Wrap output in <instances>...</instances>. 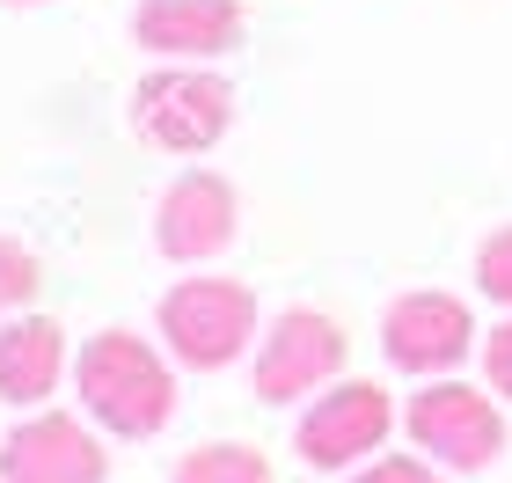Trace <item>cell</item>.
<instances>
[{"instance_id": "cell-1", "label": "cell", "mask_w": 512, "mask_h": 483, "mask_svg": "<svg viewBox=\"0 0 512 483\" xmlns=\"http://www.w3.org/2000/svg\"><path fill=\"white\" fill-rule=\"evenodd\" d=\"M74 388L88 403V418L110 425L118 440H154V432L176 418V374H169V359H161L147 337H132V330L88 337L81 359H74Z\"/></svg>"}, {"instance_id": "cell-2", "label": "cell", "mask_w": 512, "mask_h": 483, "mask_svg": "<svg viewBox=\"0 0 512 483\" xmlns=\"http://www.w3.org/2000/svg\"><path fill=\"white\" fill-rule=\"evenodd\" d=\"M132 125H139V140L161 147V154H205L235 125V88H227L213 66L169 59L132 88Z\"/></svg>"}, {"instance_id": "cell-3", "label": "cell", "mask_w": 512, "mask_h": 483, "mask_svg": "<svg viewBox=\"0 0 512 483\" xmlns=\"http://www.w3.org/2000/svg\"><path fill=\"white\" fill-rule=\"evenodd\" d=\"M161 337L183 366L220 374L256 344V293L242 279H176L161 293Z\"/></svg>"}, {"instance_id": "cell-4", "label": "cell", "mask_w": 512, "mask_h": 483, "mask_svg": "<svg viewBox=\"0 0 512 483\" xmlns=\"http://www.w3.org/2000/svg\"><path fill=\"white\" fill-rule=\"evenodd\" d=\"M410 440L432 454L439 469H461V476H483L505 454V418L498 403L469 381H432L410 396Z\"/></svg>"}, {"instance_id": "cell-5", "label": "cell", "mask_w": 512, "mask_h": 483, "mask_svg": "<svg viewBox=\"0 0 512 483\" xmlns=\"http://www.w3.org/2000/svg\"><path fill=\"white\" fill-rule=\"evenodd\" d=\"M344 366V322L322 308H286L256 344V403H300Z\"/></svg>"}, {"instance_id": "cell-6", "label": "cell", "mask_w": 512, "mask_h": 483, "mask_svg": "<svg viewBox=\"0 0 512 483\" xmlns=\"http://www.w3.org/2000/svg\"><path fill=\"white\" fill-rule=\"evenodd\" d=\"M388 425H395V403H388L381 381H330L308 403L293 447H300L308 469H352V462H366V454L388 440Z\"/></svg>"}, {"instance_id": "cell-7", "label": "cell", "mask_w": 512, "mask_h": 483, "mask_svg": "<svg viewBox=\"0 0 512 483\" xmlns=\"http://www.w3.org/2000/svg\"><path fill=\"white\" fill-rule=\"evenodd\" d=\"M242 235V191L213 169H183L154 205V249L169 264H205Z\"/></svg>"}, {"instance_id": "cell-8", "label": "cell", "mask_w": 512, "mask_h": 483, "mask_svg": "<svg viewBox=\"0 0 512 483\" xmlns=\"http://www.w3.org/2000/svg\"><path fill=\"white\" fill-rule=\"evenodd\" d=\"M469 344H476V315L461 293L417 286L403 301H388V315H381V352L403 374H454L469 359Z\"/></svg>"}, {"instance_id": "cell-9", "label": "cell", "mask_w": 512, "mask_h": 483, "mask_svg": "<svg viewBox=\"0 0 512 483\" xmlns=\"http://www.w3.org/2000/svg\"><path fill=\"white\" fill-rule=\"evenodd\" d=\"M103 476H110V454L66 410H44V418L15 425L8 447H0V483H103Z\"/></svg>"}, {"instance_id": "cell-10", "label": "cell", "mask_w": 512, "mask_h": 483, "mask_svg": "<svg viewBox=\"0 0 512 483\" xmlns=\"http://www.w3.org/2000/svg\"><path fill=\"white\" fill-rule=\"evenodd\" d=\"M132 37L147 44L154 59H220L227 44L242 37V8L235 0H139L132 8Z\"/></svg>"}, {"instance_id": "cell-11", "label": "cell", "mask_w": 512, "mask_h": 483, "mask_svg": "<svg viewBox=\"0 0 512 483\" xmlns=\"http://www.w3.org/2000/svg\"><path fill=\"white\" fill-rule=\"evenodd\" d=\"M66 374V330L52 315H15L0 330V396L8 403H44Z\"/></svg>"}, {"instance_id": "cell-12", "label": "cell", "mask_w": 512, "mask_h": 483, "mask_svg": "<svg viewBox=\"0 0 512 483\" xmlns=\"http://www.w3.org/2000/svg\"><path fill=\"white\" fill-rule=\"evenodd\" d=\"M169 483H271V462H264L249 440H213V447H191V454H183Z\"/></svg>"}, {"instance_id": "cell-13", "label": "cell", "mask_w": 512, "mask_h": 483, "mask_svg": "<svg viewBox=\"0 0 512 483\" xmlns=\"http://www.w3.org/2000/svg\"><path fill=\"white\" fill-rule=\"evenodd\" d=\"M37 279H44V271H37V249H22L15 235H0V315H15L22 301H30Z\"/></svg>"}, {"instance_id": "cell-14", "label": "cell", "mask_w": 512, "mask_h": 483, "mask_svg": "<svg viewBox=\"0 0 512 483\" xmlns=\"http://www.w3.org/2000/svg\"><path fill=\"white\" fill-rule=\"evenodd\" d=\"M476 286L491 293L498 308H512V227L483 235V249H476Z\"/></svg>"}, {"instance_id": "cell-15", "label": "cell", "mask_w": 512, "mask_h": 483, "mask_svg": "<svg viewBox=\"0 0 512 483\" xmlns=\"http://www.w3.org/2000/svg\"><path fill=\"white\" fill-rule=\"evenodd\" d=\"M352 483H447L432 462H417V454H388V462H374V469H359Z\"/></svg>"}, {"instance_id": "cell-16", "label": "cell", "mask_w": 512, "mask_h": 483, "mask_svg": "<svg viewBox=\"0 0 512 483\" xmlns=\"http://www.w3.org/2000/svg\"><path fill=\"white\" fill-rule=\"evenodd\" d=\"M483 374H491V388L512 403V322H498V330L483 337Z\"/></svg>"}, {"instance_id": "cell-17", "label": "cell", "mask_w": 512, "mask_h": 483, "mask_svg": "<svg viewBox=\"0 0 512 483\" xmlns=\"http://www.w3.org/2000/svg\"><path fill=\"white\" fill-rule=\"evenodd\" d=\"M8 8H22V0H8Z\"/></svg>"}]
</instances>
